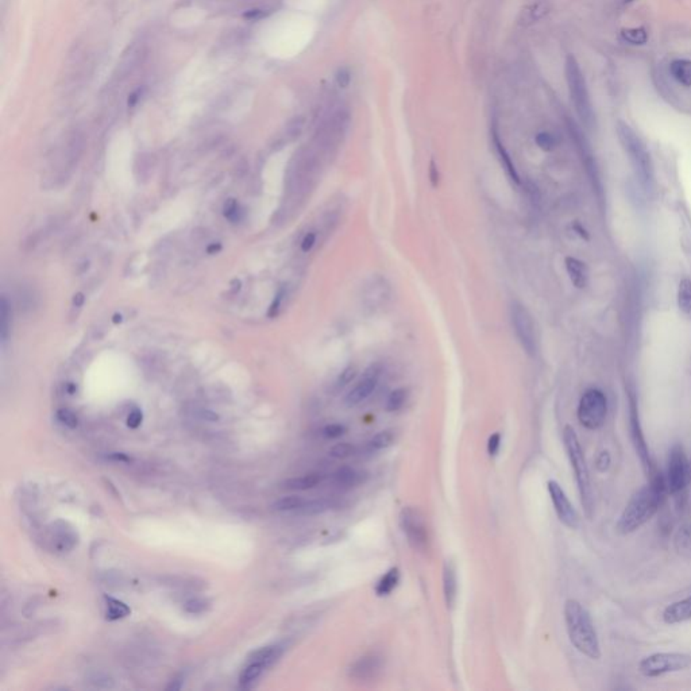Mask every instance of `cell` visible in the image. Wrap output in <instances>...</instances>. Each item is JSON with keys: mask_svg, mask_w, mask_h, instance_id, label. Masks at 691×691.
Wrapping results in <instances>:
<instances>
[{"mask_svg": "<svg viewBox=\"0 0 691 691\" xmlns=\"http://www.w3.org/2000/svg\"><path fill=\"white\" fill-rule=\"evenodd\" d=\"M666 476L659 470L649 475V483L639 489L627 504L617 522L620 533H632L657 512L667 494Z\"/></svg>", "mask_w": 691, "mask_h": 691, "instance_id": "1", "label": "cell"}, {"mask_svg": "<svg viewBox=\"0 0 691 691\" xmlns=\"http://www.w3.org/2000/svg\"><path fill=\"white\" fill-rule=\"evenodd\" d=\"M564 621L572 646L590 659H600L601 647L598 635L592 616L585 606L575 600H568L564 605Z\"/></svg>", "mask_w": 691, "mask_h": 691, "instance_id": "2", "label": "cell"}, {"mask_svg": "<svg viewBox=\"0 0 691 691\" xmlns=\"http://www.w3.org/2000/svg\"><path fill=\"white\" fill-rule=\"evenodd\" d=\"M617 136L620 139V143L622 149L625 150L629 162L632 165V169L635 172L636 178L639 180L640 185L646 189H651L655 178L653 173V164L651 154L648 151L647 146L642 141V138L635 132L629 125L624 122L617 123Z\"/></svg>", "mask_w": 691, "mask_h": 691, "instance_id": "3", "label": "cell"}, {"mask_svg": "<svg viewBox=\"0 0 691 691\" xmlns=\"http://www.w3.org/2000/svg\"><path fill=\"white\" fill-rule=\"evenodd\" d=\"M563 441H564V448H566L567 457L570 459L572 472L575 475L578 492L581 496V502L583 505L586 516L590 518L594 512V497H593L590 473H589V468H587L579 439H578L572 427L567 426L564 428Z\"/></svg>", "mask_w": 691, "mask_h": 691, "instance_id": "4", "label": "cell"}, {"mask_svg": "<svg viewBox=\"0 0 691 691\" xmlns=\"http://www.w3.org/2000/svg\"><path fill=\"white\" fill-rule=\"evenodd\" d=\"M564 72L570 97L581 122L587 129H593L596 125V114L590 100L589 89L586 86V80L581 71V66L572 56L567 57Z\"/></svg>", "mask_w": 691, "mask_h": 691, "instance_id": "5", "label": "cell"}, {"mask_svg": "<svg viewBox=\"0 0 691 691\" xmlns=\"http://www.w3.org/2000/svg\"><path fill=\"white\" fill-rule=\"evenodd\" d=\"M578 420L587 430H598L604 426L607 415V398L597 388L587 389L579 400Z\"/></svg>", "mask_w": 691, "mask_h": 691, "instance_id": "6", "label": "cell"}, {"mask_svg": "<svg viewBox=\"0 0 691 691\" xmlns=\"http://www.w3.org/2000/svg\"><path fill=\"white\" fill-rule=\"evenodd\" d=\"M691 657L685 653L659 652L644 657L639 663V671L647 678H656L670 672L683 671L690 667Z\"/></svg>", "mask_w": 691, "mask_h": 691, "instance_id": "7", "label": "cell"}, {"mask_svg": "<svg viewBox=\"0 0 691 691\" xmlns=\"http://www.w3.org/2000/svg\"><path fill=\"white\" fill-rule=\"evenodd\" d=\"M691 479V465L681 444H675L668 457L666 485L670 494L682 493Z\"/></svg>", "mask_w": 691, "mask_h": 691, "instance_id": "8", "label": "cell"}, {"mask_svg": "<svg viewBox=\"0 0 691 691\" xmlns=\"http://www.w3.org/2000/svg\"><path fill=\"white\" fill-rule=\"evenodd\" d=\"M398 518H400V526L404 535L407 536L409 546L419 553H426L428 550L430 540L423 515L417 509L407 507L401 511Z\"/></svg>", "mask_w": 691, "mask_h": 691, "instance_id": "9", "label": "cell"}, {"mask_svg": "<svg viewBox=\"0 0 691 691\" xmlns=\"http://www.w3.org/2000/svg\"><path fill=\"white\" fill-rule=\"evenodd\" d=\"M568 130H570V134H571V138L575 143V147L578 150V154L581 157V161L585 167V171L587 173L590 181H592V185H593V189L596 191V195L598 197L600 202H604V186H603V180L600 177V171H598V165L596 162V158H594V154L592 151V147L590 145L587 143V139L585 138V135L582 134L581 129L574 123V122H570L568 123Z\"/></svg>", "mask_w": 691, "mask_h": 691, "instance_id": "10", "label": "cell"}, {"mask_svg": "<svg viewBox=\"0 0 691 691\" xmlns=\"http://www.w3.org/2000/svg\"><path fill=\"white\" fill-rule=\"evenodd\" d=\"M511 317L520 345L529 356H535L537 352V338L531 313L522 304L515 302L511 306Z\"/></svg>", "mask_w": 691, "mask_h": 691, "instance_id": "11", "label": "cell"}, {"mask_svg": "<svg viewBox=\"0 0 691 691\" xmlns=\"http://www.w3.org/2000/svg\"><path fill=\"white\" fill-rule=\"evenodd\" d=\"M628 400H629V428H631L632 441L635 444L636 452H638V455H639V458H640V461H642V463H643L647 474H653L655 472H657V469L653 465V461H652L649 450H648L646 437H644V432H643L642 423H640L638 400H636V396H635L633 391H629Z\"/></svg>", "mask_w": 691, "mask_h": 691, "instance_id": "12", "label": "cell"}, {"mask_svg": "<svg viewBox=\"0 0 691 691\" xmlns=\"http://www.w3.org/2000/svg\"><path fill=\"white\" fill-rule=\"evenodd\" d=\"M381 372H383V369H381L380 365H372L365 372L362 380L354 388L351 389L348 391V394L346 396L345 402L348 408L359 405L361 402L366 401L373 394V391L376 390L377 385H378Z\"/></svg>", "mask_w": 691, "mask_h": 691, "instance_id": "13", "label": "cell"}, {"mask_svg": "<svg viewBox=\"0 0 691 691\" xmlns=\"http://www.w3.org/2000/svg\"><path fill=\"white\" fill-rule=\"evenodd\" d=\"M547 487H548V493H550L554 509L561 520V524H564L566 526H568L571 529H575L579 524V518H578L572 504L570 502L568 497L566 496L564 490L561 489V485L557 481H548Z\"/></svg>", "mask_w": 691, "mask_h": 691, "instance_id": "14", "label": "cell"}, {"mask_svg": "<svg viewBox=\"0 0 691 691\" xmlns=\"http://www.w3.org/2000/svg\"><path fill=\"white\" fill-rule=\"evenodd\" d=\"M381 667H383V660L380 656L377 655H367V656H363L361 659H358L351 670H350V674L352 678H356V679H370V678H374L380 671H381Z\"/></svg>", "mask_w": 691, "mask_h": 691, "instance_id": "15", "label": "cell"}, {"mask_svg": "<svg viewBox=\"0 0 691 691\" xmlns=\"http://www.w3.org/2000/svg\"><path fill=\"white\" fill-rule=\"evenodd\" d=\"M566 270L572 285L578 289H585L589 284V267L585 262L574 257H567L564 259Z\"/></svg>", "mask_w": 691, "mask_h": 691, "instance_id": "16", "label": "cell"}, {"mask_svg": "<svg viewBox=\"0 0 691 691\" xmlns=\"http://www.w3.org/2000/svg\"><path fill=\"white\" fill-rule=\"evenodd\" d=\"M443 592H444L446 604L448 607H452L457 601V596H458V577H457V567L451 561H447L444 563Z\"/></svg>", "mask_w": 691, "mask_h": 691, "instance_id": "17", "label": "cell"}, {"mask_svg": "<svg viewBox=\"0 0 691 691\" xmlns=\"http://www.w3.org/2000/svg\"><path fill=\"white\" fill-rule=\"evenodd\" d=\"M663 620L666 624H678L691 620V596L668 605L663 611Z\"/></svg>", "mask_w": 691, "mask_h": 691, "instance_id": "18", "label": "cell"}, {"mask_svg": "<svg viewBox=\"0 0 691 691\" xmlns=\"http://www.w3.org/2000/svg\"><path fill=\"white\" fill-rule=\"evenodd\" d=\"M363 482V474L352 468H341L332 474V483L341 489H351Z\"/></svg>", "mask_w": 691, "mask_h": 691, "instance_id": "19", "label": "cell"}, {"mask_svg": "<svg viewBox=\"0 0 691 691\" xmlns=\"http://www.w3.org/2000/svg\"><path fill=\"white\" fill-rule=\"evenodd\" d=\"M324 481V475L320 473H311L296 478L287 479L282 486L288 490H309L319 486Z\"/></svg>", "mask_w": 691, "mask_h": 691, "instance_id": "20", "label": "cell"}, {"mask_svg": "<svg viewBox=\"0 0 691 691\" xmlns=\"http://www.w3.org/2000/svg\"><path fill=\"white\" fill-rule=\"evenodd\" d=\"M493 143H494V147H496V151H497V156L500 158V162L502 165V168L505 169V172L508 174V177L515 182V184H520V177H518V171L515 168V164L512 162L508 151L505 150L504 145L501 143L500 138H498V134L494 132L493 134Z\"/></svg>", "mask_w": 691, "mask_h": 691, "instance_id": "21", "label": "cell"}, {"mask_svg": "<svg viewBox=\"0 0 691 691\" xmlns=\"http://www.w3.org/2000/svg\"><path fill=\"white\" fill-rule=\"evenodd\" d=\"M388 298V287L385 285L384 280L373 281V285L366 292L365 300L370 308H376L378 305H383Z\"/></svg>", "mask_w": 691, "mask_h": 691, "instance_id": "22", "label": "cell"}, {"mask_svg": "<svg viewBox=\"0 0 691 691\" xmlns=\"http://www.w3.org/2000/svg\"><path fill=\"white\" fill-rule=\"evenodd\" d=\"M398 582H400V571H398V568L393 567L377 582L376 594L380 597L389 596L397 587Z\"/></svg>", "mask_w": 691, "mask_h": 691, "instance_id": "23", "label": "cell"}, {"mask_svg": "<svg viewBox=\"0 0 691 691\" xmlns=\"http://www.w3.org/2000/svg\"><path fill=\"white\" fill-rule=\"evenodd\" d=\"M670 72L672 77L682 86H691L690 60H675L670 65Z\"/></svg>", "mask_w": 691, "mask_h": 691, "instance_id": "24", "label": "cell"}, {"mask_svg": "<svg viewBox=\"0 0 691 691\" xmlns=\"http://www.w3.org/2000/svg\"><path fill=\"white\" fill-rule=\"evenodd\" d=\"M267 668V666L262 662H256V660H252L249 663L247 667H245V670L242 671L241 674V686L243 689H249L252 688V685L258 679L259 677L263 674V671Z\"/></svg>", "mask_w": 691, "mask_h": 691, "instance_id": "25", "label": "cell"}, {"mask_svg": "<svg viewBox=\"0 0 691 691\" xmlns=\"http://www.w3.org/2000/svg\"><path fill=\"white\" fill-rule=\"evenodd\" d=\"M282 652H284V648L281 647V646H270V647L259 648V649L254 651L249 656V659H250V662L252 660L262 662V663H265L269 667V666H271L273 663H276L281 657Z\"/></svg>", "mask_w": 691, "mask_h": 691, "instance_id": "26", "label": "cell"}, {"mask_svg": "<svg viewBox=\"0 0 691 691\" xmlns=\"http://www.w3.org/2000/svg\"><path fill=\"white\" fill-rule=\"evenodd\" d=\"M394 441H396V431L384 430V431L378 432L377 435H374L369 440L366 448L370 452H377V451L387 450Z\"/></svg>", "mask_w": 691, "mask_h": 691, "instance_id": "27", "label": "cell"}, {"mask_svg": "<svg viewBox=\"0 0 691 691\" xmlns=\"http://www.w3.org/2000/svg\"><path fill=\"white\" fill-rule=\"evenodd\" d=\"M306 500L300 496H285L273 504V509L277 512H296L299 513L305 505Z\"/></svg>", "mask_w": 691, "mask_h": 691, "instance_id": "28", "label": "cell"}, {"mask_svg": "<svg viewBox=\"0 0 691 691\" xmlns=\"http://www.w3.org/2000/svg\"><path fill=\"white\" fill-rule=\"evenodd\" d=\"M678 306L679 309L691 316V278L681 280L678 285Z\"/></svg>", "mask_w": 691, "mask_h": 691, "instance_id": "29", "label": "cell"}, {"mask_svg": "<svg viewBox=\"0 0 691 691\" xmlns=\"http://www.w3.org/2000/svg\"><path fill=\"white\" fill-rule=\"evenodd\" d=\"M106 604H107V618L111 621L125 618L131 613L128 605L119 601V600H115L112 597L106 596Z\"/></svg>", "mask_w": 691, "mask_h": 691, "instance_id": "30", "label": "cell"}, {"mask_svg": "<svg viewBox=\"0 0 691 691\" xmlns=\"http://www.w3.org/2000/svg\"><path fill=\"white\" fill-rule=\"evenodd\" d=\"M675 547L681 555L691 558V525L682 526L678 531L675 536Z\"/></svg>", "mask_w": 691, "mask_h": 691, "instance_id": "31", "label": "cell"}, {"mask_svg": "<svg viewBox=\"0 0 691 691\" xmlns=\"http://www.w3.org/2000/svg\"><path fill=\"white\" fill-rule=\"evenodd\" d=\"M407 400H408V389L398 388L393 390L387 400V411L388 412L400 411L405 405Z\"/></svg>", "mask_w": 691, "mask_h": 691, "instance_id": "32", "label": "cell"}, {"mask_svg": "<svg viewBox=\"0 0 691 691\" xmlns=\"http://www.w3.org/2000/svg\"><path fill=\"white\" fill-rule=\"evenodd\" d=\"M356 448L351 443H339L334 446L330 451V457L334 459H347L355 454Z\"/></svg>", "mask_w": 691, "mask_h": 691, "instance_id": "33", "label": "cell"}, {"mask_svg": "<svg viewBox=\"0 0 691 691\" xmlns=\"http://www.w3.org/2000/svg\"><path fill=\"white\" fill-rule=\"evenodd\" d=\"M536 143L537 146L544 150V151H551L557 146V139L553 134L550 132H539L536 135Z\"/></svg>", "mask_w": 691, "mask_h": 691, "instance_id": "34", "label": "cell"}, {"mask_svg": "<svg viewBox=\"0 0 691 691\" xmlns=\"http://www.w3.org/2000/svg\"><path fill=\"white\" fill-rule=\"evenodd\" d=\"M57 419H58V420H60L64 426H66L68 428H72V430H73V428H76V427L79 426V419H77V416H76L72 411H69V409H60V411L57 412Z\"/></svg>", "mask_w": 691, "mask_h": 691, "instance_id": "35", "label": "cell"}, {"mask_svg": "<svg viewBox=\"0 0 691 691\" xmlns=\"http://www.w3.org/2000/svg\"><path fill=\"white\" fill-rule=\"evenodd\" d=\"M0 334H1V342L4 343L8 335V320H10V313H8V304L5 298L1 299V316H0Z\"/></svg>", "mask_w": 691, "mask_h": 691, "instance_id": "36", "label": "cell"}, {"mask_svg": "<svg viewBox=\"0 0 691 691\" xmlns=\"http://www.w3.org/2000/svg\"><path fill=\"white\" fill-rule=\"evenodd\" d=\"M208 607H210L208 601H206V600H200V598L191 600V601H188L186 604L184 605V610H185L186 613H189V614H200V613H204Z\"/></svg>", "mask_w": 691, "mask_h": 691, "instance_id": "37", "label": "cell"}, {"mask_svg": "<svg viewBox=\"0 0 691 691\" xmlns=\"http://www.w3.org/2000/svg\"><path fill=\"white\" fill-rule=\"evenodd\" d=\"M624 37L627 41L633 43V45H643L647 41V33L644 29H631L624 33Z\"/></svg>", "mask_w": 691, "mask_h": 691, "instance_id": "38", "label": "cell"}, {"mask_svg": "<svg viewBox=\"0 0 691 691\" xmlns=\"http://www.w3.org/2000/svg\"><path fill=\"white\" fill-rule=\"evenodd\" d=\"M345 426H343V424H338V423H335V424H328V426H326V427L323 428V435H324V437H327V439H338V437H341L342 435H345Z\"/></svg>", "mask_w": 691, "mask_h": 691, "instance_id": "39", "label": "cell"}, {"mask_svg": "<svg viewBox=\"0 0 691 691\" xmlns=\"http://www.w3.org/2000/svg\"><path fill=\"white\" fill-rule=\"evenodd\" d=\"M355 374H356L355 369H354V367H351V366H348L347 369H345V370L341 373V376L338 377V381H337V388L342 389L347 387V385H348V384L354 380Z\"/></svg>", "mask_w": 691, "mask_h": 691, "instance_id": "40", "label": "cell"}, {"mask_svg": "<svg viewBox=\"0 0 691 691\" xmlns=\"http://www.w3.org/2000/svg\"><path fill=\"white\" fill-rule=\"evenodd\" d=\"M501 447V435L493 433L487 440V452L490 457H496Z\"/></svg>", "mask_w": 691, "mask_h": 691, "instance_id": "41", "label": "cell"}, {"mask_svg": "<svg viewBox=\"0 0 691 691\" xmlns=\"http://www.w3.org/2000/svg\"><path fill=\"white\" fill-rule=\"evenodd\" d=\"M610 463H611V458H610V455H609L607 451H603V452L598 454L597 461H596V466H597L598 472L605 473L609 469Z\"/></svg>", "mask_w": 691, "mask_h": 691, "instance_id": "42", "label": "cell"}, {"mask_svg": "<svg viewBox=\"0 0 691 691\" xmlns=\"http://www.w3.org/2000/svg\"><path fill=\"white\" fill-rule=\"evenodd\" d=\"M142 420H143L142 412L139 409H134L128 417V426L130 428H138L142 424Z\"/></svg>", "mask_w": 691, "mask_h": 691, "instance_id": "43", "label": "cell"}, {"mask_svg": "<svg viewBox=\"0 0 691 691\" xmlns=\"http://www.w3.org/2000/svg\"><path fill=\"white\" fill-rule=\"evenodd\" d=\"M90 682L97 686V688H112V679L106 677V675H101V674H97L95 675Z\"/></svg>", "mask_w": 691, "mask_h": 691, "instance_id": "44", "label": "cell"}, {"mask_svg": "<svg viewBox=\"0 0 691 691\" xmlns=\"http://www.w3.org/2000/svg\"><path fill=\"white\" fill-rule=\"evenodd\" d=\"M315 243H316V234H315V232H308V234H306V235L304 237V239H302V252H304V253H308V252H311V250L313 249Z\"/></svg>", "mask_w": 691, "mask_h": 691, "instance_id": "45", "label": "cell"}, {"mask_svg": "<svg viewBox=\"0 0 691 691\" xmlns=\"http://www.w3.org/2000/svg\"><path fill=\"white\" fill-rule=\"evenodd\" d=\"M428 177H430V181H431L432 188H436L439 185V181H440V173H439V169H437V165H436L435 160H431V162H430Z\"/></svg>", "mask_w": 691, "mask_h": 691, "instance_id": "46", "label": "cell"}, {"mask_svg": "<svg viewBox=\"0 0 691 691\" xmlns=\"http://www.w3.org/2000/svg\"><path fill=\"white\" fill-rule=\"evenodd\" d=\"M282 299H284V289L278 292V295L276 296L274 302H273V304H271V306H270V311H269V315H270V316H274V315H277V312H278V309H280V306H281V302H282Z\"/></svg>", "mask_w": 691, "mask_h": 691, "instance_id": "47", "label": "cell"}, {"mask_svg": "<svg viewBox=\"0 0 691 691\" xmlns=\"http://www.w3.org/2000/svg\"><path fill=\"white\" fill-rule=\"evenodd\" d=\"M107 459L110 461H115V462H122V463H130L132 459L128 457L126 454H122V452H114V454H110L107 457Z\"/></svg>", "mask_w": 691, "mask_h": 691, "instance_id": "48", "label": "cell"}, {"mask_svg": "<svg viewBox=\"0 0 691 691\" xmlns=\"http://www.w3.org/2000/svg\"><path fill=\"white\" fill-rule=\"evenodd\" d=\"M574 230H575V231H577V232H578V234H579V235H581L582 238H585V239H589V235H587L586 230H585V228H582V226H581V224L575 223V224H574Z\"/></svg>", "mask_w": 691, "mask_h": 691, "instance_id": "49", "label": "cell"}, {"mask_svg": "<svg viewBox=\"0 0 691 691\" xmlns=\"http://www.w3.org/2000/svg\"><path fill=\"white\" fill-rule=\"evenodd\" d=\"M220 249H221L220 243H213L211 246H208L207 252H208V254H216V253H217V252H219Z\"/></svg>", "mask_w": 691, "mask_h": 691, "instance_id": "50", "label": "cell"}, {"mask_svg": "<svg viewBox=\"0 0 691 691\" xmlns=\"http://www.w3.org/2000/svg\"><path fill=\"white\" fill-rule=\"evenodd\" d=\"M83 302H84V296H83L82 293H77V295L75 296V299H73V304H75L77 308H80V306L83 305Z\"/></svg>", "mask_w": 691, "mask_h": 691, "instance_id": "51", "label": "cell"}, {"mask_svg": "<svg viewBox=\"0 0 691 691\" xmlns=\"http://www.w3.org/2000/svg\"><path fill=\"white\" fill-rule=\"evenodd\" d=\"M122 322V316L121 315H115L114 316V323H121Z\"/></svg>", "mask_w": 691, "mask_h": 691, "instance_id": "52", "label": "cell"}, {"mask_svg": "<svg viewBox=\"0 0 691 691\" xmlns=\"http://www.w3.org/2000/svg\"><path fill=\"white\" fill-rule=\"evenodd\" d=\"M628 1H632V0H622V3H628Z\"/></svg>", "mask_w": 691, "mask_h": 691, "instance_id": "53", "label": "cell"}]
</instances>
